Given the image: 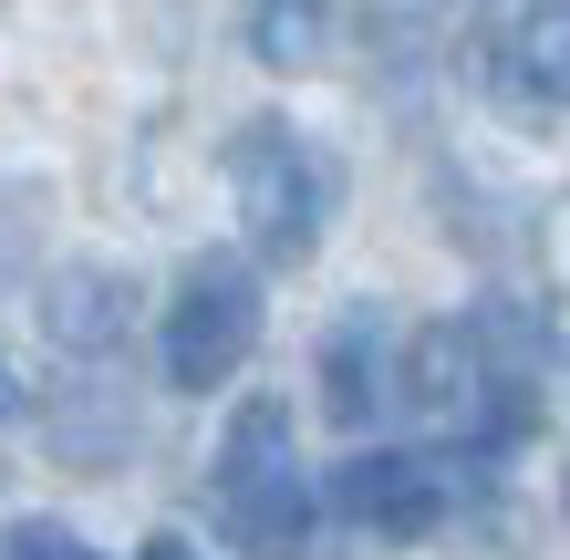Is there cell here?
Here are the masks:
<instances>
[{
	"label": "cell",
	"instance_id": "obj_8",
	"mask_svg": "<svg viewBox=\"0 0 570 560\" xmlns=\"http://www.w3.org/2000/svg\"><path fill=\"white\" fill-rule=\"evenodd\" d=\"M42 446L62 456V468H115L125 446H136V394L105 384V374H83V384H52V405H42Z\"/></svg>",
	"mask_w": 570,
	"mask_h": 560
},
{
	"label": "cell",
	"instance_id": "obj_13",
	"mask_svg": "<svg viewBox=\"0 0 570 560\" xmlns=\"http://www.w3.org/2000/svg\"><path fill=\"white\" fill-rule=\"evenodd\" d=\"M136 560H208V550H187V540H177V530H156V540H146V550H136Z\"/></svg>",
	"mask_w": 570,
	"mask_h": 560
},
{
	"label": "cell",
	"instance_id": "obj_10",
	"mask_svg": "<svg viewBox=\"0 0 570 560\" xmlns=\"http://www.w3.org/2000/svg\"><path fill=\"white\" fill-rule=\"evenodd\" d=\"M239 31H249V52L271 62V73H312L322 42H332V11H312V0H259Z\"/></svg>",
	"mask_w": 570,
	"mask_h": 560
},
{
	"label": "cell",
	"instance_id": "obj_14",
	"mask_svg": "<svg viewBox=\"0 0 570 560\" xmlns=\"http://www.w3.org/2000/svg\"><path fill=\"white\" fill-rule=\"evenodd\" d=\"M21 415V384H11V353H0V425Z\"/></svg>",
	"mask_w": 570,
	"mask_h": 560
},
{
	"label": "cell",
	"instance_id": "obj_5",
	"mask_svg": "<svg viewBox=\"0 0 570 560\" xmlns=\"http://www.w3.org/2000/svg\"><path fill=\"white\" fill-rule=\"evenodd\" d=\"M322 499L343 509L353 530L425 540V530H446V519H456L466 468H446V456H394V446H363V456H343V468L322 478Z\"/></svg>",
	"mask_w": 570,
	"mask_h": 560
},
{
	"label": "cell",
	"instance_id": "obj_9",
	"mask_svg": "<svg viewBox=\"0 0 570 560\" xmlns=\"http://www.w3.org/2000/svg\"><path fill=\"white\" fill-rule=\"evenodd\" d=\"M384 322L374 312H353V322H332L322 333V405H332V425H374V405H384Z\"/></svg>",
	"mask_w": 570,
	"mask_h": 560
},
{
	"label": "cell",
	"instance_id": "obj_4",
	"mask_svg": "<svg viewBox=\"0 0 570 560\" xmlns=\"http://www.w3.org/2000/svg\"><path fill=\"white\" fill-rule=\"evenodd\" d=\"M156 353H166V384H177V394H218L259 353V271H249V259H228V249L187 259Z\"/></svg>",
	"mask_w": 570,
	"mask_h": 560
},
{
	"label": "cell",
	"instance_id": "obj_7",
	"mask_svg": "<svg viewBox=\"0 0 570 560\" xmlns=\"http://www.w3.org/2000/svg\"><path fill=\"white\" fill-rule=\"evenodd\" d=\"M42 343H62L73 364H105V353L136 333V271H115V259H62L42 271Z\"/></svg>",
	"mask_w": 570,
	"mask_h": 560
},
{
	"label": "cell",
	"instance_id": "obj_6",
	"mask_svg": "<svg viewBox=\"0 0 570 560\" xmlns=\"http://www.w3.org/2000/svg\"><path fill=\"white\" fill-rule=\"evenodd\" d=\"M478 83L498 94L509 115H560L570 105V0H550V11H509L478 31Z\"/></svg>",
	"mask_w": 570,
	"mask_h": 560
},
{
	"label": "cell",
	"instance_id": "obj_11",
	"mask_svg": "<svg viewBox=\"0 0 570 560\" xmlns=\"http://www.w3.org/2000/svg\"><path fill=\"white\" fill-rule=\"evenodd\" d=\"M0 560H105V550L73 540L62 519H11V530H0Z\"/></svg>",
	"mask_w": 570,
	"mask_h": 560
},
{
	"label": "cell",
	"instance_id": "obj_12",
	"mask_svg": "<svg viewBox=\"0 0 570 560\" xmlns=\"http://www.w3.org/2000/svg\"><path fill=\"white\" fill-rule=\"evenodd\" d=\"M540 259H550V281L570 291V197H560V208L540 218Z\"/></svg>",
	"mask_w": 570,
	"mask_h": 560
},
{
	"label": "cell",
	"instance_id": "obj_2",
	"mask_svg": "<svg viewBox=\"0 0 570 560\" xmlns=\"http://www.w3.org/2000/svg\"><path fill=\"white\" fill-rule=\"evenodd\" d=\"M218 177H228V208H239L259 271H301L322 249L332 208H343V167L322 156V136H301L291 115H249L239 136L218 146Z\"/></svg>",
	"mask_w": 570,
	"mask_h": 560
},
{
	"label": "cell",
	"instance_id": "obj_3",
	"mask_svg": "<svg viewBox=\"0 0 570 560\" xmlns=\"http://www.w3.org/2000/svg\"><path fill=\"white\" fill-rule=\"evenodd\" d=\"M208 499H218L228 550H249V560H312V478H301V456H291V405H281V394H249V405L228 415Z\"/></svg>",
	"mask_w": 570,
	"mask_h": 560
},
{
	"label": "cell",
	"instance_id": "obj_1",
	"mask_svg": "<svg viewBox=\"0 0 570 560\" xmlns=\"http://www.w3.org/2000/svg\"><path fill=\"white\" fill-rule=\"evenodd\" d=\"M394 394H405V415L425 436H446L456 456H498L519 446L529 425H540V394H529L519 364H498L478 343V322H415L405 353H394Z\"/></svg>",
	"mask_w": 570,
	"mask_h": 560
}]
</instances>
